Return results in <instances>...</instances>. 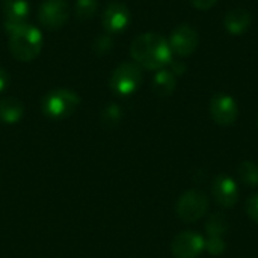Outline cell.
Instances as JSON below:
<instances>
[{"label":"cell","instance_id":"cell-16","mask_svg":"<svg viewBox=\"0 0 258 258\" xmlns=\"http://www.w3.org/2000/svg\"><path fill=\"white\" fill-rule=\"evenodd\" d=\"M228 230H230V221L221 212L213 213L206 222V231L209 237H222L224 234H227Z\"/></svg>","mask_w":258,"mask_h":258},{"label":"cell","instance_id":"cell-5","mask_svg":"<svg viewBox=\"0 0 258 258\" xmlns=\"http://www.w3.org/2000/svg\"><path fill=\"white\" fill-rule=\"evenodd\" d=\"M209 209V200L203 192L189 190L184 192L177 201V215L184 222H197Z\"/></svg>","mask_w":258,"mask_h":258},{"label":"cell","instance_id":"cell-24","mask_svg":"<svg viewBox=\"0 0 258 258\" xmlns=\"http://www.w3.org/2000/svg\"><path fill=\"white\" fill-rule=\"evenodd\" d=\"M169 65H171V71H172L175 76L183 74V73L186 71V68H187V67H186V63H184V62H180V60H175V62H172V60H171V63H169Z\"/></svg>","mask_w":258,"mask_h":258},{"label":"cell","instance_id":"cell-8","mask_svg":"<svg viewBox=\"0 0 258 258\" xmlns=\"http://www.w3.org/2000/svg\"><path fill=\"white\" fill-rule=\"evenodd\" d=\"M168 42H169L172 53H175L180 57H186V56H190L197 50L200 44V36H198V32L192 26L181 24L171 33V38Z\"/></svg>","mask_w":258,"mask_h":258},{"label":"cell","instance_id":"cell-25","mask_svg":"<svg viewBox=\"0 0 258 258\" xmlns=\"http://www.w3.org/2000/svg\"><path fill=\"white\" fill-rule=\"evenodd\" d=\"M8 82H9V74L5 68L0 67V92L5 91V88L8 86Z\"/></svg>","mask_w":258,"mask_h":258},{"label":"cell","instance_id":"cell-2","mask_svg":"<svg viewBox=\"0 0 258 258\" xmlns=\"http://www.w3.org/2000/svg\"><path fill=\"white\" fill-rule=\"evenodd\" d=\"M9 51L11 54L21 62L33 60L42 47L41 30L32 24H24L18 30L9 35Z\"/></svg>","mask_w":258,"mask_h":258},{"label":"cell","instance_id":"cell-11","mask_svg":"<svg viewBox=\"0 0 258 258\" xmlns=\"http://www.w3.org/2000/svg\"><path fill=\"white\" fill-rule=\"evenodd\" d=\"M5 29L11 35L24 24H27L29 3L26 0H3Z\"/></svg>","mask_w":258,"mask_h":258},{"label":"cell","instance_id":"cell-18","mask_svg":"<svg viewBox=\"0 0 258 258\" xmlns=\"http://www.w3.org/2000/svg\"><path fill=\"white\" fill-rule=\"evenodd\" d=\"M98 9L97 0H77L76 2V17L82 21H86L95 15Z\"/></svg>","mask_w":258,"mask_h":258},{"label":"cell","instance_id":"cell-3","mask_svg":"<svg viewBox=\"0 0 258 258\" xmlns=\"http://www.w3.org/2000/svg\"><path fill=\"white\" fill-rule=\"evenodd\" d=\"M80 104V97L70 89H53L42 98V112L51 119L71 116Z\"/></svg>","mask_w":258,"mask_h":258},{"label":"cell","instance_id":"cell-13","mask_svg":"<svg viewBox=\"0 0 258 258\" xmlns=\"http://www.w3.org/2000/svg\"><path fill=\"white\" fill-rule=\"evenodd\" d=\"M251 23H252V17H251L249 11L243 9V8L230 9L224 17V26H225L227 32L234 36L243 35L251 27Z\"/></svg>","mask_w":258,"mask_h":258},{"label":"cell","instance_id":"cell-4","mask_svg":"<svg viewBox=\"0 0 258 258\" xmlns=\"http://www.w3.org/2000/svg\"><path fill=\"white\" fill-rule=\"evenodd\" d=\"M142 83V70L139 65L132 62H124L115 68L110 76V88L118 95L133 94Z\"/></svg>","mask_w":258,"mask_h":258},{"label":"cell","instance_id":"cell-15","mask_svg":"<svg viewBox=\"0 0 258 258\" xmlns=\"http://www.w3.org/2000/svg\"><path fill=\"white\" fill-rule=\"evenodd\" d=\"M24 115V106L14 97L0 100V121L5 124H15Z\"/></svg>","mask_w":258,"mask_h":258},{"label":"cell","instance_id":"cell-17","mask_svg":"<svg viewBox=\"0 0 258 258\" xmlns=\"http://www.w3.org/2000/svg\"><path fill=\"white\" fill-rule=\"evenodd\" d=\"M239 177L242 180L243 184L249 186V187H257L258 186V166L251 162V160H245L240 163L239 166Z\"/></svg>","mask_w":258,"mask_h":258},{"label":"cell","instance_id":"cell-12","mask_svg":"<svg viewBox=\"0 0 258 258\" xmlns=\"http://www.w3.org/2000/svg\"><path fill=\"white\" fill-rule=\"evenodd\" d=\"M212 194L215 201L222 207H233L239 198V189L236 181L228 175H218L212 184Z\"/></svg>","mask_w":258,"mask_h":258},{"label":"cell","instance_id":"cell-9","mask_svg":"<svg viewBox=\"0 0 258 258\" xmlns=\"http://www.w3.org/2000/svg\"><path fill=\"white\" fill-rule=\"evenodd\" d=\"M132 14L130 9L121 2H112L103 12V27L109 35L119 33L130 24Z\"/></svg>","mask_w":258,"mask_h":258},{"label":"cell","instance_id":"cell-6","mask_svg":"<svg viewBox=\"0 0 258 258\" xmlns=\"http://www.w3.org/2000/svg\"><path fill=\"white\" fill-rule=\"evenodd\" d=\"M210 115L219 125H231L239 115L236 100L224 92L215 94L210 100Z\"/></svg>","mask_w":258,"mask_h":258},{"label":"cell","instance_id":"cell-23","mask_svg":"<svg viewBox=\"0 0 258 258\" xmlns=\"http://www.w3.org/2000/svg\"><path fill=\"white\" fill-rule=\"evenodd\" d=\"M189 2L192 3L194 8H197L200 11H209L210 8H213L218 3V0H189Z\"/></svg>","mask_w":258,"mask_h":258},{"label":"cell","instance_id":"cell-14","mask_svg":"<svg viewBox=\"0 0 258 258\" xmlns=\"http://www.w3.org/2000/svg\"><path fill=\"white\" fill-rule=\"evenodd\" d=\"M177 86V76L166 68H162L156 73L153 79V91L159 97H168L175 91Z\"/></svg>","mask_w":258,"mask_h":258},{"label":"cell","instance_id":"cell-20","mask_svg":"<svg viewBox=\"0 0 258 258\" xmlns=\"http://www.w3.org/2000/svg\"><path fill=\"white\" fill-rule=\"evenodd\" d=\"M225 242L222 240V237H209V240H206L204 249H207V252H210L212 255H221L225 251Z\"/></svg>","mask_w":258,"mask_h":258},{"label":"cell","instance_id":"cell-21","mask_svg":"<svg viewBox=\"0 0 258 258\" xmlns=\"http://www.w3.org/2000/svg\"><path fill=\"white\" fill-rule=\"evenodd\" d=\"M112 45H113L112 36H110L109 33L101 35V36L97 38V41H95V51H97V53H107V51L112 50Z\"/></svg>","mask_w":258,"mask_h":258},{"label":"cell","instance_id":"cell-19","mask_svg":"<svg viewBox=\"0 0 258 258\" xmlns=\"http://www.w3.org/2000/svg\"><path fill=\"white\" fill-rule=\"evenodd\" d=\"M121 116H122V112H121L119 106L110 104V106H107V107L103 110L101 119H103V124H104V125H109V127H110V125H116V124L119 122Z\"/></svg>","mask_w":258,"mask_h":258},{"label":"cell","instance_id":"cell-1","mask_svg":"<svg viewBox=\"0 0 258 258\" xmlns=\"http://www.w3.org/2000/svg\"><path fill=\"white\" fill-rule=\"evenodd\" d=\"M130 54L138 65L153 71L165 68L172 60L169 42L162 35L154 32L139 35L132 42Z\"/></svg>","mask_w":258,"mask_h":258},{"label":"cell","instance_id":"cell-10","mask_svg":"<svg viewBox=\"0 0 258 258\" xmlns=\"http://www.w3.org/2000/svg\"><path fill=\"white\" fill-rule=\"evenodd\" d=\"M206 240L195 231H183L172 240L171 249L177 258H197L204 249Z\"/></svg>","mask_w":258,"mask_h":258},{"label":"cell","instance_id":"cell-22","mask_svg":"<svg viewBox=\"0 0 258 258\" xmlns=\"http://www.w3.org/2000/svg\"><path fill=\"white\" fill-rule=\"evenodd\" d=\"M246 213L249 215V218L258 224V194L252 195L248 203H246Z\"/></svg>","mask_w":258,"mask_h":258},{"label":"cell","instance_id":"cell-7","mask_svg":"<svg viewBox=\"0 0 258 258\" xmlns=\"http://www.w3.org/2000/svg\"><path fill=\"white\" fill-rule=\"evenodd\" d=\"M39 23L51 30L60 29L70 17V6L65 0H45L39 8Z\"/></svg>","mask_w":258,"mask_h":258}]
</instances>
